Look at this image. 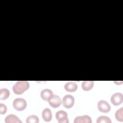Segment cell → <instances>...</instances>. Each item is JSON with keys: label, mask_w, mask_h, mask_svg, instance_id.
I'll list each match as a JSON object with an SVG mask.
<instances>
[{"label": "cell", "mask_w": 123, "mask_h": 123, "mask_svg": "<svg viewBox=\"0 0 123 123\" xmlns=\"http://www.w3.org/2000/svg\"><path fill=\"white\" fill-rule=\"evenodd\" d=\"M27 123H37L39 122V119L37 116L32 115L27 117L26 120Z\"/></svg>", "instance_id": "cell-17"}, {"label": "cell", "mask_w": 123, "mask_h": 123, "mask_svg": "<svg viewBox=\"0 0 123 123\" xmlns=\"http://www.w3.org/2000/svg\"><path fill=\"white\" fill-rule=\"evenodd\" d=\"M64 89L68 92H74L77 89V84L74 82H68L64 85Z\"/></svg>", "instance_id": "cell-12"}, {"label": "cell", "mask_w": 123, "mask_h": 123, "mask_svg": "<svg viewBox=\"0 0 123 123\" xmlns=\"http://www.w3.org/2000/svg\"><path fill=\"white\" fill-rule=\"evenodd\" d=\"M112 104L115 106L120 105L123 101V95L122 93L117 92L113 94L111 98Z\"/></svg>", "instance_id": "cell-6"}, {"label": "cell", "mask_w": 123, "mask_h": 123, "mask_svg": "<svg viewBox=\"0 0 123 123\" xmlns=\"http://www.w3.org/2000/svg\"><path fill=\"white\" fill-rule=\"evenodd\" d=\"M53 95L52 91L49 89H44L40 93L41 97L44 100H49Z\"/></svg>", "instance_id": "cell-9"}, {"label": "cell", "mask_w": 123, "mask_h": 123, "mask_svg": "<svg viewBox=\"0 0 123 123\" xmlns=\"http://www.w3.org/2000/svg\"><path fill=\"white\" fill-rule=\"evenodd\" d=\"M27 103L26 100L23 98H15L13 101V108L18 111L25 110L26 107Z\"/></svg>", "instance_id": "cell-2"}, {"label": "cell", "mask_w": 123, "mask_h": 123, "mask_svg": "<svg viewBox=\"0 0 123 123\" xmlns=\"http://www.w3.org/2000/svg\"><path fill=\"white\" fill-rule=\"evenodd\" d=\"M123 108L122 107L118 110H117L115 113V117L116 119L120 122L123 121Z\"/></svg>", "instance_id": "cell-15"}, {"label": "cell", "mask_w": 123, "mask_h": 123, "mask_svg": "<svg viewBox=\"0 0 123 123\" xmlns=\"http://www.w3.org/2000/svg\"><path fill=\"white\" fill-rule=\"evenodd\" d=\"M48 101L49 105L54 108L59 107L62 103L60 97L56 95H53Z\"/></svg>", "instance_id": "cell-7"}, {"label": "cell", "mask_w": 123, "mask_h": 123, "mask_svg": "<svg viewBox=\"0 0 123 123\" xmlns=\"http://www.w3.org/2000/svg\"><path fill=\"white\" fill-rule=\"evenodd\" d=\"M94 86V81H84L82 83V88L85 91H89L91 90Z\"/></svg>", "instance_id": "cell-13"}, {"label": "cell", "mask_w": 123, "mask_h": 123, "mask_svg": "<svg viewBox=\"0 0 123 123\" xmlns=\"http://www.w3.org/2000/svg\"><path fill=\"white\" fill-rule=\"evenodd\" d=\"M74 102V97L71 95H66L62 98V104L67 109L72 108Z\"/></svg>", "instance_id": "cell-3"}, {"label": "cell", "mask_w": 123, "mask_h": 123, "mask_svg": "<svg viewBox=\"0 0 123 123\" xmlns=\"http://www.w3.org/2000/svg\"><path fill=\"white\" fill-rule=\"evenodd\" d=\"M7 107L5 104L1 103L0 104V113L1 114H5L7 111Z\"/></svg>", "instance_id": "cell-18"}, {"label": "cell", "mask_w": 123, "mask_h": 123, "mask_svg": "<svg viewBox=\"0 0 123 123\" xmlns=\"http://www.w3.org/2000/svg\"><path fill=\"white\" fill-rule=\"evenodd\" d=\"M43 119L45 122H49L52 119V113L50 110L49 108L44 109L42 112Z\"/></svg>", "instance_id": "cell-11"}, {"label": "cell", "mask_w": 123, "mask_h": 123, "mask_svg": "<svg viewBox=\"0 0 123 123\" xmlns=\"http://www.w3.org/2000/svg\"><path fill=\"white\" fill-rule=\"evenodd\" d=\"M5 122L6 123H22V121L17 116L12 114L6 117Z\"/></svg>", "instance_id": "cell-10"}, {"label": "cell", "mask_w": 123, "mask_h": 123, "mask_svg": "<svg viewBox=\"0 0 123 123\" xmlns=\"http://www.w3.org/2000/svg\"><path fill=\"white\" fill-rule=\"evenodd\" d=\"M97 123H111V121L110 118L106 116H100L97 118Z\"/></svg>", "instance_id": "cell-16"}, {"label": "cell", "mask_w": 123, "mask_h": 123, "mask_svg": "<svg viewBox=\"0 0 123 123\" xmlns=\"http://www.w3.org/2000/svg\"><path fill=\"white\" fill-rule=\"evenodd\" d=\"M74 123H91V118L90 116L85 115L76 117L74 120Z\"/></svg>", "instance_id": "cell-8"}, {"label": "cell", "mask_w": 123, "mask_h": 123, "mask_svg": "<svg viewBox=\"0 0 123 123\" xmlns=\"http://www.w3.org/2000/svg\"><path fill=\"white\" fill-rule=\"evenodd\" d=\"M10 91L6 88H1L0 90V98L1 99H5L10 96Z\"/></svg>", "instance_id": "cell-14"}, {"label": "cell", "mask_w": 123, "mask_h": 123, "mask_svg": "<svg viewBox=\"0 0 123 123\" xmlns=\"http://www.w3.org/2000/svg\"><path fill=\"white\" fill-rule=\"evenodd\" d=\"M98 108L100 111L107 113L111 110V106L107 101L104 100H101L98 103Z\"/></svg>", "instance_id": "cell-5"}, {"label": "cell", "mask_w": 123, "mask_h": 123, "mask_svg": "<svg viewBox=\"0 0 123 123\" xmlns=\"http://www.w3.org/2000/svg\"><path fill=\"white\" fill-rule=\"evenodd\" d=\"M29 87V83L26 81H18L12 86V90L17 95L22 94Z\"/></svg>", "instance_id": "cell-1"}, {"label": "cell", "mask_w": 123, "mask_h": 123, "mask_svg": "<svg viewBox=\"0 0 123 123\" xmlns=\"http://www.w3.org/2000/svg\"><path fill=\"white\" fill-rule=\"evenodd\" d=\"M56 118L59 123H68L69 122L68 114L63 110H60L56 113Z\"/></svg>", "instance_id": "cell-4"}]
</instances>
